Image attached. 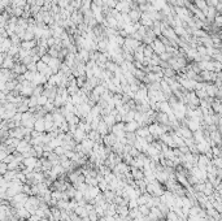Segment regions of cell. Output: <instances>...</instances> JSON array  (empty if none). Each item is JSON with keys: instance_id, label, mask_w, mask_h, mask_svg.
I'll return each mask as SVG.
<instances>
[{"instance_id": "obj_1", "label": "cell", "mask_w": 222, "mask_h": 221, "mask_svg": "<svg viewBox=\"0 0 222 221\" xmlns=\"http://www.w3.org/2000/svg\"><path fill=\"white\" fill-rule=\"evenodd\" d=\"M24 161H25V165H26V167H27V168H31V169L38 164V163H37V159H34V158H26Z\"/></svg>"}]
</instances>
